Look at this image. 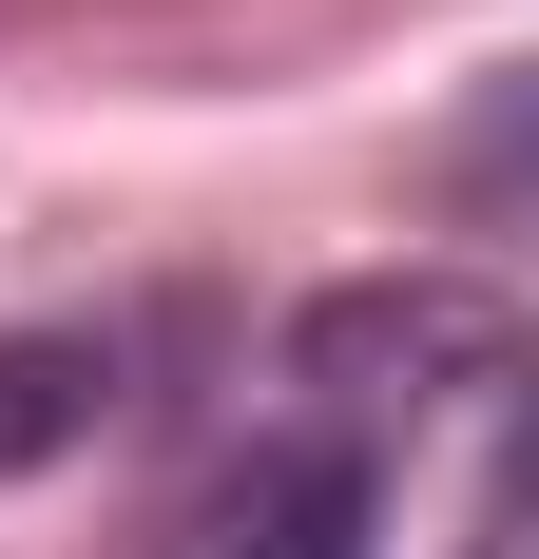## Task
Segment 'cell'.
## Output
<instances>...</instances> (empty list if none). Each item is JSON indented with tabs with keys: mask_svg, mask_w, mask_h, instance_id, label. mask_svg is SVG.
I'll return each mask as SVG.
<instances>
[{
	"mask_svg": "<svg viewBox=\"0 0 539 559\" xmlns=\"http://www.w3.org/2000/svg\"><path fill=\"white\" fill-rule=\"evenodd\" d=\"M97 405H116V347H77V329H0V483H39L58 444H97Z\"/></svg>",
	"mask_w": 539,
	"mask_h": 559,
	"instance_id": "2",
	"label": "cell"
},
{
	"mask_svg": "<svg viewBox=\"0 0 539 559\" xmlns=\"http://www.w3.org/2000/svg\"><path fill=\"white\" fill-rule=\"evenodd\" d=\"M520 329L482 289H327L309 309V386H501Z\"/></svg>",
	"mask_w": 539,
	"mask_h": 559,
	"instance_id": "1",
	"label": "cell"
},
{
	"mask_svg": "<svg viewBox=\"0 0 539 559\" xmlns=\"http://www.w3.org/2000/svg\"><path fill=\"white\" fill-rule=\"evenodd\" d=\"M443 193H463V213H520V193H539V78H501V97L463 116V155H443Z\"/></svg>",
	"mask_w": 539,
	"mask_h": 559,
	"instance_id": "3",
	"label": "cell"
}]
</instances>
